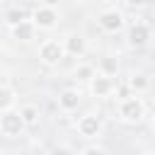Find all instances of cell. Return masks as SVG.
Here are the masks:
<instances>
[{"mask_svg": "<svg viewBox=\"0 0 155 155\" xmlns=\"http://www.w3.org/2000/svg\"><path fill=\"white\" fill-rule=\"evenodd\" d=\"M116 114H119V119L126 121V124H138V121H143V116H145V102H143L138 94L121 97L119 104H116Z\"/></svg>", "mask_w": 155, "mask_h": 155, "instance_id": "1", "label": "cell"}, {"mask_svg": "<svg viewBox=\"0 0 155 155\" xmlns=\"http://www.w3.org/2000/svg\"><path fill=\"white\" fill-rule=\"evenodd\" d=\"M24 128H27V124H24V119L19 116V111H15V109L0 111V133H2V136L17 138V136L24 133Z\"/></svg>", "mask_w": 155, "mask_h": 155, "instance_id": "2", "label": "cell"}, {"mask_svg": "<svg viewBox=\"0 0 155 155\" xmlns=\"http://www.w3.org/2000/svg\"><path fill=\"white\" fill-rule=\"evenodd\" d=\"M65 58V48H63V41H56V39H46L41 46H39V61L48 68H56L61 61Z\"/></svg>", "mask_w": 155, "mask_h": 155, "instance_id": "3", "label": "cell"}, {"mask_svg": "<svg viewBox=\"0 0 155 155\" xmlns=\"http://www.w3.org/2000/svg\"><path fill=\"white\" fill-rule=\"evenodd\" d=\"M97 24L107 31V34H119L121 29H124V12L121 10H116V7H107V10H102L99 15H97Z\"/></svg>", "mask_w": 155, "mask_h": 155, "instance_id": "4", "label": "cell"}, {"mask_svg": "<svg viewBox=\"0 0 155 155\" xmlns=\"http://www.w3.org/2000/svg\"><path fill=\"white\" fill-rule=\"evenodd\" d=\"M75 128H78V133H80L82 138L97 140V138L102 136V131H104V124H102L99 116H94V114H85V116H80V119L75 121Z\"/></svg>", "mask_w": 155, "mask_h": 155, "instance_id": "5", "label": "cell"}, {"mask_svg": "<svg viewBox=\"0 0 155 155\" xmlns=\"http://www.w3.org/2000/svg\"><path fill=\"white\" fill-rule=\"evenodd\" d=\"M31 22H34V27L36 29H53L56 24H58V7H46V5H39V7H34V12H31V17H29Z\"/></svg>", "mask_w": 155, "mask_h": 155, "instance_id": "6", "label": "cell"}, {"mask_svg": "<svg viewBox=\"0 0 155 155\" xmlns=\"http://www.w3.org/2000/svg\"><path fill=\"white\" fill-rule=\"evenodd\" d=\"M150 36H153V31H150V27L145 22H133L128 27V31H126V44L131 48H143L150 41Z\"/></svg>", "mask_w": 155, "mask_h": 155, "instance_id": "7", "label": "cell"}, {"mask_svg": "<svg viewBox=\"0 0 155 155\" xmlns=\"http://www.w3.org/2000/svg\"><path fill=\"white\" fill-rule=\"evenodd\" d=\"M90 94L92 97H99V99H104V97H109L114 90H116V82H114V78H109V75H102V73H94L90 80Z\"/></svg>", "mask_w": 155, "mask_h": 155, "instance_id": "8", "label": "cell"}, {"mask_svg": "<svg viewBox=\"0 0 155 155\" xmlns=\"http://www.w3.org/2000/svg\"><path fill=\"white\" fill-rule=\"evenodd\" d=\"M78 107H80V90L65 87V90L58 92V109H61V111L70 114V111H75Z\"/></svg>", "mask_w": 155, "mask_h": 155, "instance_id": "9", "label": "cell"}, {"mask_svg": "<svg viewBox=\"0 0 155 155\" xmlns=\"http://www.w3.org/2000/svg\"><path fill=\"white\" fill-rule=\"evenodd\" d=\"M63 48H65V56H73V58H82L85 51H87V44L80 34H68L63 39Z\"/></svg>", "mask_w": 155, "mask_h": 155, "instance_id": "10", "label": "cell"}, {"mask_svg": "<svg viewBox=\"0 0 155 155\" xmlns=\"http://www.w3.org/2000/svg\"><path fill=\"white\" fill-rule=\"evenodd\" d=\"M10 29H12V36H15L17 41H31V39L36 36V27H34L31 19H22L19 24H15V27H10Z\"/></svg>", "mask_w": 155, "mask_h": 155, "instance_id": "11", "label": "cell"}, {"mask_svg": "<svg viewBox=\"0 0 155 155\" xmlns=\"http://www.w3.org/2000/svg\"><path fill=\"white\" fill-rule=\"evenodd\" d=\"M97 73L109 75V78H116L119 75V58L116 56H102L99 63H97Z\"/></svg>", "mask_w": 155, "mask_h": 155, "instance_id": "12", "label": "cell"}, {"mask_svg": "<svg viewBox=\"0 0 155 155\" xmlns=\"http://www.w3.org/2000/svg\"><path fill=\"white\" fill-rule=\"evenodd\" d=\"M126 85H128V90H131L133 94H143V92H148V87H150V78H148L145 73H133Z\"/></svg>", "mask_w": 155, "mask_h": 155, "instance_id": "13", "label": "cell"}, {"mask_svg": "<svg viewBox=\"0 0 155 155\" xmlns=\"http://www.w3.org/2000/svg\"><path fill=\"white\" fill-rule=\"evenodd\" d=\"M17 111H19V116L24 119L27 128L36 126V124H39V119H41V111H39V107H36V104H22Z\"/></svg>", "mask_w": 155, "mask_h": 155, "instance_id": "14", "label": "cell"}, {"mask_svg": "<svg viewBox=\"0 0 155 155\" xmlns=\"http://www.w3.org/2000/svg\"><path fill=\"white\" fill-rule=\"evenodd\" d=\"M15 99H17V92L7 85H0V111L5 109H12L15 107Z\"/></svg>", "mask_w": 155, "mask_h": 155, "instance_id": "15", "label": "cell"}, {"mask_svg": "<svg viewBox=\"0 0 155 155\" xmlns=\"http://www.w3.org/2000/svg\"><path fill=\"white\" fill-rule=\"evenodd\" d=\"M22 19H29L27 10H22V7H12V10H7V12H5V24H7V27L19 24Z\"/></svg>", "mask_w": 155, "mask_h": 155, "instance_id": "16", "label": "cell"}, {"mask_svg": "<svg viewBox=\"0 0 155 155\" xmlns=\"http://www.w3.org/2000/svg\"><path fill=\"white\" fill-rule=\"evenodd\" d=\"M92 75H94V65H90V63H82L75 68V80H90Z\"/></svg>", "mask_w": 155, "mask_h": 155, "instance_id": "17", "label": "cell"}, {"mask_svg": "<svg viewBox=\"0 0 155 155\" xmlns=\"http://www.w3.org/2000/svg\"><path fill=\"white\" fill-rule=\"evenodd\" d=\"M80 153H82V155H92V153H97V155H107L109 150H107L104 145H99V143H92V145H85Z\"/></svg>", "mask_w": 155, "mask_h": 155, "instance_id": "18", "label": "cell"}, {"mask_svg": "<svg viewBox=\"0 0 155 155\" xmlns=\"http://www.w3.org/2000/svg\"><path fill=\"white\" fill-rule=\"evenodd\" d=\"M150 0H124V5H128V7H145Z\"/></svg>", "mask_w": 155, "mask_h": 155, "instance_id": "19", "label": "cell"}, {"mask_svg": "<svg viewBox=\"0 0 155 155\" xmlns=\"http://www.w3.org/2000/svg\"><path fill=\"white\" fill-rule=\"evenodd\" d=\"M61 0H39V5H46V7H58Z\"/></svg>", "mask_w": 155, "mask_h": 155, "instance_id": "20", "label": "cell"}, {"mask_svg": "<svg viewBox=\"0 0 155 155\" xmlns=\"http://www.w3.org/2000/svg\"><path fill=\"white\" fill-rule=\"evenodd\" d=\"M150 128H153V133H155V116H153V121H150Z\"/></svg>", "mask_w": 155, "mask_h": 155, "instance_id": "21", "label": "cell"}]
</instances>
